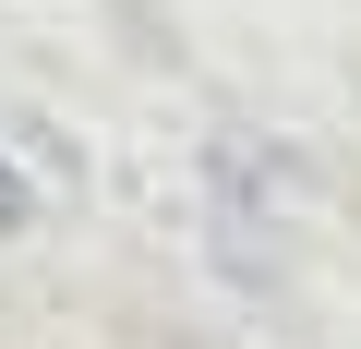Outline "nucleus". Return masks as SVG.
I'll list each match as a JSON object with an SVG mask.
<instances>
[{"instance_id": "1", "label": "nucleus", "mask_w": 361, "mask_h": 349, "mask_svg": "<svg viewBox=\"0 0 361 349\" xmlns=\"http://www.w3.org/2000/svg\"><path fill=\"white\" fill-rule=\"evenodd\" d=\"M25 217H37V193H25V169L0 157V229H25Z\"/></svg>"}]
</instances>
